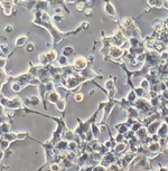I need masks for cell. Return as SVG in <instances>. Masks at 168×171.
<instances>
[{"mask_svg": "<svg viewBox=\"0 0 168 171\" xmlns=\"http://www.w3.org/2000/svg\"><path fill=\"white\" fill-rule=\"evenodd\" d=\"M82 99H83L82 94H76V95H75V100H76V101H82Z\"/></svg>", "mask_w": 168, "mask_h": 171, "instance_id": "obj_13", "label": "cell"}, {"mask_svg": "<svg viewBox=\"0 0 168 171\" xmlns=\"http://www.w3.org/2000/svg\"><path fill=\"white\" fill-rule=\"evenodd\" d=\"M162 5L165 6V8H167V9H168V0H165V1L162 2Z\"/></svg>", "mask_w": 168, "mask_h": 171, "instance_id": "obj_15", "label": "cell"}, {"mask_svg": "<svg viewBox=\"0 0 168 171\" xmlns=\"http://www.w3.org/2000/svg\"><path fill=\"white\" fill-rule=\"evenodd\" d=\"M50 169H52L53 171H58V170H59V168H58L57 164H53L52 167H50Z\"/></svg>", "mask_w": 168, "mask_h": 171, "instance_id": "obj_12", "label": "cell"}, {"mask_svg": "<svg viewBox=\"0 0 168 171\" xmlns=\"http://www.w3.org/2000/svg\"><path fill=\"white\" fill-rule=\"evenodd\" d=\"M76 8H77V10H82V9H83V3H80V5H77V7H76Z\"/></svg>", "mask_w": 168, "mask_h": 171, "instance_id": "obj_14", "label": "cell"}, {"mask_svg": "<svg viewBox=\"0 0 168 171\" xmlns=\"http://www.w3.org/2000/svg\"><path fill=\"white\" fill-rule=\"evenodd\" d=\"M72 53H73V50L71 47H66V48L64 49V54H65V55H71Z\"/></svg>", "mask_w": 168, "mask_h": 171, "instance_id": "obj_8", "label": "cell"}, {"mask_svg": "<svg viewBox=\"0 0 168 171\" xmlns=\"http://www.w3.org/2000/svg\"><path fill=\"white\" fill-rule=\"evenodd\" d=\"M136 96H137V94L134 92H130L129 93V96H128V100H129V101H134V100H136Z\"/></svg>", "mask_w": 168, "mask_h": 171, "instance_id": "obj_5", "label": "cell"}, {"mask_svg": "<svg viewBox=\"0 0 168 171\" xmlns=\"http://www.w3.org/2000/svg\"><path fill=\"white\" fill-rule=\"evenodd\" d=\"M123 54V52H122V49H120L119 47H111L110 48V55H111V57H113V58H118V57H120V56Z\"/></svg>", "mask_w": 168, "mask_h": 171, "instance_id": "obj_1", "label": "cell"}, {"mask_svg": "<svg viewBox=\"0 0 168 171\" xmlns=\"http://www.w3.org/2000/svg\"><path fill=\"white\" fill-rule=\"evenodd\" d=\"M57 99H58L57 94H50V96H49V101H52V102H56Z\"/></svg>", "mask_w": 168, "mask_h": 171, "instance_id": "obj_7", "label": "cell"}, {"mask_svg": "<svg viewBox=\"0 0 168 171\" xmlns=\"http://www.w3.org/2000/svg\"><path fill=\"white\" fill-rule=\"evenodd\" d=\"M57 109H58V110H62V111L64 110V102L63 101L57 102Z\"/></svg>", "mask_w": 168, "mask_h": 171, "instance_id": "obj_9", "label": "cell"}, {"mask_svg": "<svg viewBox=\"0 0 168 171\" xmlns=\"http://www.w3.org/2000/svg\"><path fill=\"white\" fill-rule=\"evenodd\" d=\"M136 94L139 96H142V94H143V91L141 90V88H137L136 90Z\"/></svg>", "mask_w": 168, "mask_h": 171, "instance_id": "obj_11", "label": "cell"}, {"mask_svg": "<svg viewBox=\"0 0 168 171\" xmlns=\"http://www.w3.org/2000/svg\"><path fill=\"white\" fill-rule=\"evenodd\" d=\"M105 12L110 16H116V10H114V7L111 5V3H107L105 5Z\"/></svg>", "mask_w": 168, "mask_h": 171, "instance_id": "obj_2", "label": "cell"}, {"mask_svg": "<svg viewBox=\"0 0 168 171\" xmlns=\"http://www.w3.org/2000/svg\"><path fill=\"white\" fill-rule=\"evenodd\" d=\"M75 65L78 66L80 68H84L85 65H86V61L84 58H76L75 59Z\"/></svg>", "mask_w": 168, "mask_h": 171, "instance_id": "obj_3", "label": "cell"}, {"mask_svg": "<svg viewBox=\"0 0 168 171\" xmlns=\"http://www.w3.org/2000/svg\"><path fill=\"white\" fill-rule=\"evenodd\" d=\"M140 84H141L142 88H147V87L149 86V82H148L147 79H142V81H141V83H140Z\"/></svg>", "mask_w": 168, "mask_h": 171, "instance_id": "obj_6", "label": "cell"}, {"mask_svg": "<svg viewBox=\"0 0 168 171\" xmlns=\"http://www.w3.org/2000/svg\"><path fill=\"white\" fill-rule=\"evenodd\" d=\"M125 144H120V145H118L117 147V152H121L122 150H125Z\"/></svg>", "mask_w": 168, "mask_h": 171, "instance_id": "obj_10", "label": "cell"}, {"mask_svg": "<svg viewBox=\"0 0 168 171\" xmlns=\"http://www.w3.org/2000/svg\"><path fill=\"white\" fill-rule=\"evenodd\" d=\"M158 149H159V144L158 143H151L150 145H149V150L150 151H158Z\"/></svg>", "mask_w": 168, "mask_h": 171, "instance_id": "obj_4", "label": "cell"}]
</instances>
